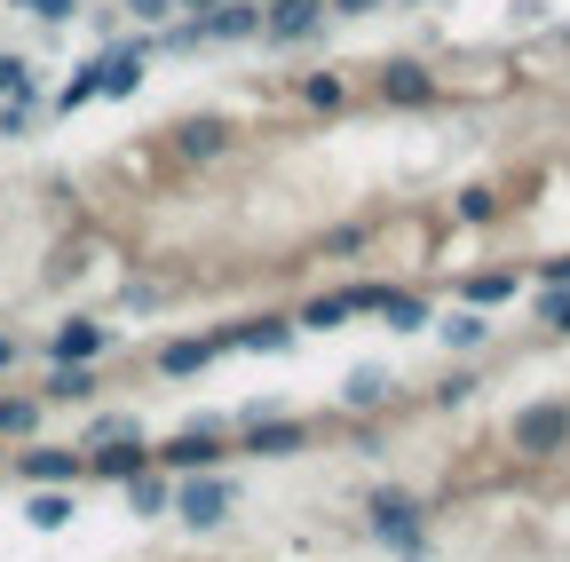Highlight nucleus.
<instances>
[{"label":"nucleus","instance_id":"f257e3e1","mask_svg":"<svg viewBox=\"0 0 570 562\" xmlns=\"http://www.w3.org/2000/svg\"><path fill=\"white\" fill-rule=\"evenodd\" d=\"M508 452L523 467H554L570 452V396H531L508 412Z\"/></svg>","mask_w":570,"mask_h":562},{"label":"nucleus","instance_id":"f03ea898","mask_svg":"<svg viewBox=\"0 0 570 562\" xmlns=\"http://www.w3.org/2000/svg\"><path fill=\"white\" fill-rule=\"evenodd\" d=\"M167 515H175L183 531H223V523L238 515V483H230V467L175 475V500H167Z\"/></svg>","mask_w":570,"mask_h":562},{"label":"nucleus","instance_id":"7ed1b4c3","mask_svg":"<svg viewBox=\"0 0 570 562\" xmlns=\"http://www.w3.org/2000/svg\"><path fill=\"white\" fill-rule=\"evenodd\" d=\"M365 531H373L389 554H420V546H428V500H412V491H373Z\"/></svg>","mask_w":570,"mask_h":562},{"label":"nucleus","instance_id":"20e7f679","mask_svg":"<svg viewBox=\"0 0 570 562\" xmlns=\"http://www.w3.org/2000/svg\"><path fill=\"white\" fill-rule=\"evenodd\" d=\"M309 444H317V428L294 412H246V436H238L246 460H302Z\"/></svg>","mask_w":570,"mask_h":562},{"label":"nucleus","instance_id":"39448f33","mask_svg":"<svg viewBox=\"0 0 570 562\" xmlns=\"http://www.w3.org/2000/svg\"><path fill=\"white\" fill-rule=\"evenodd\" d=\"M373 96H381L389 111H428V103H444V80L428 72L420 56H389L381 72H373Z\"/></svg>","mask_w":570,"mask_h":562},{"label":"nucleus","instance_id":"423d86ee","mask_svg":"<svg viewBox=\"0 0 570 562\" xmlns=\"http://www.w3.org/2000/svg\"><path fill=\"white\" fill-rule=\"evenodd\" d=\"M151 460H159L167 475H198V467H230V444H223L214 420H198V428H175L167 444H151Z\"/></svg>","mask_w":570,"mask_h":562},{"label":"nucleus","instance_id":"0eeeda50","mask_svg":"<svg viewBox=\"0 0 570 562\" xmlns=\"http://www.w3.org/2000/svg\"><path fill=\"white\" fill-rule=\"evenodd\" d=\"M325 32V0H262V40L269 48H302Z\"/></svg>","mask_w":570,"mask_h":562},{"label":"nucleus","instance_id":"6e6552de","mask_svg":"<svg viewBox=\"0 0 570 562\" xmlns=\"http://www.w3.org/2000/svg\"><path fill=\"white\" fill-rule=\"evenodd\" d=\"M9 467H17V483H80L88 452L80 444H24V452H9Z\"/></svg>","mask_w":570,"mask_h":562},{"label":"nucleus","instance_id":"1a4fd4ad","mask_svg":"<svg viewBox=\"0 0 570 562\" xmlns=\"http://www.w3.org/2000/svg\"><path fill=\"white\" fill-rule=\"evenodd\" d=\"M230 144H238V127H230V119H214V111H198V119L175 127V159H190V167L230 159Z\"/></svg>","mask_w":570,"mask_h":562},{"label":"nucleus","instance_id":"9d476101","mask_svg":"<svg viewBox=\"0 0 570 562\" xmlns=\"http://www.w3.org/2000/svg\"><path fill=\"white\" fill-rule=\"evenodd\" d=\"M142 72H151V40H111L104 56H96V80H104V96H135L142 88Z\"/></svg>","mask_w":570,"mask_h":562},{"label":"nucleus","instance_id":"9b49d317","mask_svg":"<svg viewBox=\"0 0 570 562\" xmlns=\"http://www.w3.org/2000/svg\"><path fill=\"white\" fill-rule=\"evenodd\" d=\"M214 357H223V333H175V341H159V381H198Z\"/></svg>","mask_w":570,"mask_h":562},{"label":"nucleus","instance_id":"f8f14e48","mask_svg":"<svg viewBox=\"0 0 570 562\" xmlns=\"http://www.w3.org/2000/svg\"><path fill=\"white\" fill-rule=\"evenodd\" d=\"M80 452H88L96 483H127L135 467H151V436H104V444H80Z\"/></svg>","mask_w":570,"mask_h":562},{"label":"nucleus","instance_id":"ddd939ff","mask_svg":"<svg viewBox=\"0 0 570 562\" xmlns=\"http://www.w3.org/2000/svg\"><path fill=\"white\" fill-rule=\"evenodd\" d=\"M294 341H302L294 317H238V325H223V348H254V357H285Z\"/></svg>","mask_w":570,"mask_h":562},{"label":"nucleus","instance_id":"4468645a","mask_svg":"<svg viewBox=\"0 0 570 562\" xmlns=\"http://www.w3.org/2000/svg\"><path fill=\"white\" fill-rule=\"evenodd\" d=\"M104 341H111V325H96V317H63V325L48 333V365H96Z\"/></svg>","mask_w":570,"mask_h":562},{"label":"nucleus","instance_id":"2eb2a0df","mask_svg":"<svg viewBox=\"0 0 570 562\" xmlns=\"http://www.w3.org/2000/svg\"><path fill=\"white\" fill-rule=\"evenodd\" d=\"M71 515H80V483H32V500H24L32 531H71Z\"/></svg>","mask_w":570,"mask_h":562},{"label":"nucleus","instance_id":"dca6fc26","mask_svg":"<svg viewBox=\"0 0 570 562\" xmlns=\"http://www.w3.org/2000/svg\"><path fill=\"white\" fill-rule=\"evenodd\" d=\"M341 404H348L356 420H373V412H389V404H396V373H381V365H356V373L341 381Z\"/></svg>","mask_w":570,"mask_h":562},{"label":"nucleus","instance_id":"f3484780","mask_svg":"<svg viewBox=\"0 0 570 562\" xmlns=\"http://www.w3.org/2000/svg\"><path fill=\"white\" fill-rule=\"evenodd\" d=\"M198 24H206V40H223V48L262 40V0H223V9H206Z\"/></svg>","mask_w":570,"mask_h":562},{"label":"nucleus","instance_id":"a211bd4d","mask_svg":"<svg viewBox=\"0 0 570 562\" xmlns=\"http://www.w3.org/2000/svg\"><path fill=\"white\" fill-rule=\"evenodd\" d=\"M373 317L389 325V333H428V294H412V286H381V302H373Z\"/></svg>","mask_w":570,"mask_h":562},{"label":"nucleus","instance_id":"6ab92c4d","mask_svg":"<svg viewBox=\"0 0 570 562\" xmlns=\"http://www.w3.org/2000/svg\"><path fill=\"white\" fill-rule=\"evenodd\" d=\"M119 491H127V515H167V500H175V475L151 460V467H135Z\"/></svg>","mask_w":570,"mask_h":562},{"label":"nucleus","instance_id":"aec40b11","mask_svg":"<svg viewBox=\"0 0 570 562\" xmlns=\"http://www.w3.org/2000/svg\"><path fill=\"white\" fill-rule=\"evenodd\" d=\"M40 412H48V404H40L32 388H0V444H32V436H40Z\"/></svg>","mask_w":570,"mask_h":562},{"label":"nucleus","instance_id":"412c9836","mask_svg":"<svg viewBox=\"0 0 570 562\" xmlns=\"http://www.w3.org/2000/svg\"><path fill=\"white\" fill-rule=\"evenodd\" d=\"M428 325H436V341L452 348V357H475V348L491 341V317H483V309H468V302H460L452 317H428Z\"/></svg>","mask_w":570,"mask_h":562},{"label":"nucleus","instance_id":"4be33fe9","mask_svg":"<svg viewBox=\"0 0 570 562\" xmlns=\"http://www.w3.org/2000/svg\"><path fill=\"white\" fill-rule=\"evenodd\" d=\"M96 388H104L96 365H48V381H40L32 396H40V404H88Z\"/></svg>","mask_w":570,"mask_h":562},{"label":"nucleus","instance_id":"5701e85b","mask_svg":"<svg viewBox=\"0 0 570 562\" xmlns=\"http://www.w3.org/2000/svg\"><path fill=\"white\" fill-rule=\"evenodd\" d=\"M499 215H508V198H499L491 183H468V190H452V223H460V230H491Z\"/></svg>","mask_w":570,"mask_h":562},{"label":"nucleus","instance_id":"b1692460","mask_svg":"<svg viewBox=\"0 0 570 562\" xmlns=\"http://www.w3.org/2000/svg\"><path fill=\"white\" fill-rule=\"evenodd\" d=\"M515 286H523L515 269H475V277H460V302L468 309H499V302H515Z\"/></svg>","mask_w":570,"mask_h":562},{"label":"nucleus","instance_id":"393cba45","mask_svg":"<svg viewBox=\"0 0 570 562\" xmlns=\"http://www.w3.org/2000/svg\"><path fill=\"white\" fill-rule=\"evenodd\" d=\"M373 238H381L373 223H333V230L317 238V254H325V262H356V254H365Z\"/></svg>","mask_w":570,"mask_h":562},{"label":"nucleus","instance_id":"a878e982","mask_svg":"<svg viewBox=\"0 0 570 562\" xmlns=\"http://www.w3.org/2000/svg\"><path fill=\"white\" fill-rule=\"evenodd\" d=\"M96 96H104V80H96V56H88V63H71V80L56 88V111L71 119V111H88Z\"/></svg>","mask_w":570,"mask_h":562},{"label":"nucleus","instance_id":"bb28decb","mask_svg":"<svg viewBox=\"0 0 570 562\" xmlns=\"http://www.w3.org/2000/svg\"><path fill=\"white\" fill-rule=\"evenodd\" d=\"M348 317H356V309H348V294H317V302H302V309H294V325H302V333H333V325H348Z\"/></svg>","mask_w":570,"mask_h":562},{"label":"nucleus","instance_id":"cd10ccee","mask_svg":"<svg viewBox=\"0 0 570 562\" xmlns=\"http://www.w3.org/2000/svg\"><path fill=\"white\" fill-rule=\"evenodd\" d=\"M40 96V80H32V63L17 56V48H0V103H32Z\"/></svg>","mask_w":570,"mask_h":562},{"label":"nucleus","instance_id":"c85d7f7f","mask_svg":"<svg viewBox=\"0 0 570 562\" xmlns=\"http://www.w3.org/2000/svg\"><path fill=\"white\" fill-rule=\"evenodd\" d=\"M302 103H309V111H341V103H348V80H341V72H309V80H302Z\"/></svg>","mask_w":570,"mask_h":562},{"label":"nucleus","instance_id":"c756f323","mask_svg":"<svg viewBox=\"0 0 570 562\" xmlns=\"http://www.w3.org/2000/svg\"><path fill=\"white\" fill-rule=\"evenodd\" d=\"M539 325L547 333H570V286H539Z\"/></svg>","mask_w":570,"mask_h":562},{"label":"nucleus","instance_id":"7c9ffc66","mask_svg":"<svg viewBox=\"0 0 570 562\" xmlns=\"http://www.w3.org/2000/svg\"><path fill=\"white\" fill-rule=\"evenodd\" d=\"M9 9H24V17H40V24H71V17H88L80 0H9Z\"/></svg>","mask_w":570,"mask_h":562},{"label":"nucleus","instance_id":"2f4dec72","mask_svg":"<svg viewBox=\"0 0 570 562\" xmlns=\"http://www.w3.org/2000/svg\"><path fill=\"white\" fill-rule=\"evenodd\" d=\"M104 436H142V420H135V412H104V420H88L80 444H104Z\"/></svg>","mask_w":570,"mask_h":562},{"label":"nucleus","instance_id":"473e14b6","mask_svg":"<svg viewBox=\"0 0 570 562\" xmlns=\"http://www.w3.org/2000/svg\"><path fill=\"white\" fill-rule=\"evenodd\" d=\"M475 388H483L475 373H444V388H436V404H444V412H468V404H475Z\"/></svg>","mask_w":570,"mask_h":562},{"label":"nucleus","instance_id":"72a5a7b5","mask_svg":"<svg viewBox=\"0 0 570 562\" xmlns=\"http://www.w3.org/2000/svg\"><path fill=\"white\" fill-rule=\"evenodd\" d=\"M119 17H135V32H142V24H167L175 0H119Z\"/></svg>","mask_w":570,"mask_h":562},{"label":"nucleus","instance_id":"f704fd0d","mask_svg":"<svg viewBox=\"0 0 570 562\" xmlns=\"http://www.w3.org/2000/svg\"><path fill=\"white\" fill-rule=\"evenodd\" d=\"M531 277H539V286H570V254H547V262H531Z\"/></svg>","mask_w":570,"mask_h":562},{"label":"nucleus","instance_id":"c9c22d12","mask_svg":"<svg viewBox=\"0 0 570 562\" xmlns=\"http://www.w3.org/2000/svg\"><path fill=\"white\" fill-rule=\"evenodd\" d=\"M389 0H325V17H381Z\"/></svg>","mask_w":570,"mask_h":562},{"label":"nucleus","instance_id":"e433bc0d","mask_svg":"<svg viewBox=\"0 0 570 562\" xmlns=\"http://www.w3.org/2000/svg\"><path fill=\"white\" fill-rule=\"evenodd\" d=\"M32 127V103H0V135H24Z\"/></svg>","mask_w":570,"mask_h":562},{"label":"nucleus","instance_id":"4c0bfd02","mask_svg":"<svg viewBox=\"0 0 570 562\" xmlns=\"http://www.w3.org/2000/svg\"><path fill=\"white\" fill-rule=\"evenodd\" d=\"M206 9H223V0H175V17H206Z\"/></svg>","mask_w":570,"mask_h":562},{"label":"nucleus","instance_id":"58836bf2","mask_svg":"<svg viewBox=\"0 0 570 562\" xmlns=\"http://www.w3.org/2000/svg\"><path fill=\"white\" fill-rule=\"evenodd\" d=\"M17 365V333H0V373H9Z\"/></svg>","mask_w":570,"mask_h":562},{"label":"nucleus","instance_id":"ea45409f","mask_svg":"<svg viewBox=\"0 0 570 562\" xmlns=\"http://www.w3.org/2000/svg\"><path fill=\"white\" fill-rule=\"evenodd\" d=\"M0 467H9V444H0Z\"/></svg>","mask_w":570,"mask_h":562},{"label":"nucleus","instance_id":"a19ab883","mask_svg":"<svg viewBox=\"0 0 570 562\" xmlns=\"http://www.w3.org/2000/svg\"><path fill=\"white\" fill-rule=\"evenodd\" d=\"M404 562H428V554H404Z\"/></svg>","mask_w":570,"mask_h":562}]
</instances>
